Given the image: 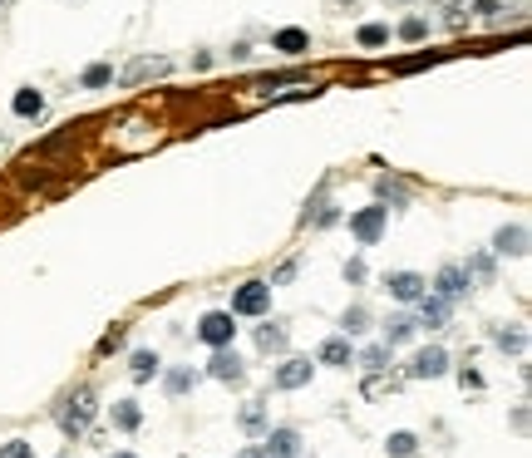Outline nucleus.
Here are the masks:
<instances>
[{
    "instance_id": "21",
    "label": "nucleus",
    "mask_w": 532,
    "mask_h": 458,
    "mask_svg": "<svg viewBox=\"0 0 532 458\" xmlns=\"http://www.w3.org/2000/svg\"><path fill=\"white\" fill-rule=\"evenodd\" d=\"M266 424H271V419H266V404H261V400L241 404V414H237V429L247 433V439H261V433H266Z\"/></svg>"
},
{
    "instance_id": "45",
    "label": "nucleus",
    "mask_w": 532,
    "mask_h": 458,
    "mask_svg": "<svg viewBox=\"0 0 532 458\" xmlns=\"http://www.w3.org/2000/svg\"><path fill=\"white\" fill-rule=\"evenodd\" d=\"M55 458H69V453H55Z\"/></svg>"
},
{
    "instance_id": "15",
    "label": "nucleus",
    "mask_w": 532,
    "mask_h": 458,
    "mask_svg": "<svg viewBox=\"0 0 532 458\" xmlns=\"http://www.w3.org/2000/svg\"><path fill=\"white\" fill-rule=\"evenodd\" d=\"M414 335H419V321L409 316V310H394V316L384 321V345H394V351L399 345H409Z\"/></svg>"
},
{
    "instance_id": "44",
    "label": "nucleus",
    "mask_w": 532,
    "mask_h": 458,
    "mask_svg": "<svg viewBox=\"0 0 532 458\" xmlns=\"http://www.w3.org/2000/svg\"><path fill=\"white\" fill-rule=\"evenodd\" d=\"M394 5H414V0H394Z\"/></svg>"
},
{
    "instance_id": "27",
    "label": "nucleus",
    "mask_w": 532,
    "mask_h": 458,
    "mask_svg": "<svg viewBox=\"0 0 532 458\" xmlns=\"http://www.w3.org/2000/svg\"><path fill=\"white\" fill-rule=\"evenodd\" d=\"M114 84V65H89L79 75V89H108Z\"/></svg>"
},
{
    "instance_id": "7",
    "label": "nucleus",
    "mask_w": 532,
    "mask_h": 458,
    "mask_svg": "<svg viewBox=\"0 0 532 458\" xmlns=\"http://www.w3.org/2000/svg\"><path fill=\"white\" fill-rule=\"evenodd\" d=\"M468 286H474V281H468L464 261H444V267H439V276H434V281H429V291H434V296H444V300H454V306H458V300L468 296Z\"/></svg>"
},
{
    "instance_id": "35",
    "label": "nucleus",
    "mask_w": 532,
    "mask_h": 458,
    "mask_svg": "<svg viewBox=\"0 0 532 458\" xmlns=\"http://www.w3.org/2000/svg\"><path fill=\"white\" fill-rule=\"evenodd\" d=\"M118 345H124V325H114V331H108L104 341H99V355H114Z\"/></svg>"
},
{
    "instance_id": "38",
    "label": "nucleus",
    "mask_w": 532,
    "mask_h": 458,
    "mask_svg": "<svg viewBox=\"0 0 532 458\" xmlns=\"http://www.w3.org/2000/svg\"><path fill=\"white\" fill-rule=\"evenodd\" d=\"M425 65H434V55H414V59H399V75H409V69H425Z\"/></svg>"
},
{
    "instance_id": "18",
    "label": "nucleus",
    "mask_w": 532,
    "mask_h": 458,
    "mask_svg": "<svg viewBox=\"0 0 532 458\" xmlns=\"http://www.w3.org/2000/svg\"><path fill=\"white\" fill-rule=\"evenodd\" d=\"M108 424H114L118 433L143 429V404L138 400H114V409H108Z\"/></svg>"
},
{
    "instance_id": "26",
    "label": "nucleus",
    "mask_w": 532,
    "mask_h": 458,
    "mask_svg": "<svg viewBox=\"0 0 532 458\" xmlns=\"http://www.w3.org/2000/svg\"><path fill=\"white\" fill-rule=\"evenodd\" d=\"M370 331V310L365 306H350L345 316H341V335H350V341H355V335H365Z\"/></svg>"
},
{
    "instance_id": "20",
    "label": "nucleus",
    "mask_w": 532,
    "mask_h": 458,
    "mask_svg": "<svg viewBox=\"0 0 532 458\" xmlns=\"http://www.w3.org/2000/svg\"><path fill=\"white\" fill-rule=\"evenodd\" d=\"M286 341H292V331H286L281 321H266V325H257V351H266V355H281V351H286Z\"/></svg>"
},
{
    "instance_id": "46",
    "label": "nucleus",
    "mask_w": 532,
    "mask_h": 458,
    "mask_svg": "<svg viewBox=\"0 0 532 458\" xmlns=\"http://www.w3.org/2000/svg\"><path fill=\"white\" fill-rule=\"evenodd\" d=\"M0 10H5V0H0Z\"/></svg>"
},
{
    "instance_id": "8",
    "label": "nucleus",
    "mask_w": 532,
    "mask_h": 458,
    "mask_svg": "<svg viewBox=\"0 0 532 458\" xmlns=\"http://www.w3.org/2000/svg\"><path fill=\"white\" fill-rule=\"evenodd\" d=\"M202 375H208V380H217V384H241V380H247V365H241V355L232 351V345H217Z\"/></svg>"
},
{
    "instance_id": "25",
    "label": "nucleus",
    "mask_w": 532,
    "mask_h": 458,
    "mask_svg": "<svg viewBox=\"0 0 532 458\" xmlns=\"http://www.w3.org/2000/svg\"><path fill=\"white\" fill-rule=\"evenodd\" d=\"M384 449H390V458H414V453H419V433L394 429L390 439H384Z\"/></svg>"
},
{
    "instance_id": "2",
    "label": "nucleus",
    "mask_w": 532,
    "mask_h": 458,
    "mask_svg": "<svg viewBox=\"0 0 532 458\" xmlns=\"http://www.w3.org/2000/svg\"><path fill=\"white\" fill-rule=\"evenodd\" d=\"M311 380H316V360H311V355H286L281 365L271 370V390H276V394L306 390Z\"/></svg>"
},
{
    "instance_id": "22",
    "label": "nucleus",
    "mask_w": 532,
    "mask_h": 458,
    "mask_svg": "<svg viewBox=\"0 0 532 458\" xmlns=\"http://www.w3.org/2000/svg\"><path fill=\"white\" fill-rule=\"evenodd\" d=\"M355 365L370 370V375H380V370L394 365V345H384V341H380V345H365V351L355 355Z\"/></svg>"
},
{
    "instance_id": "5",
    "label": "nucleus",
    "mask_w": 532,
    "mask_h": 458,
    "mask_svg": "<svg viewBox=\"0 0 532 458\" xmlns=\"http://www.w3.org/2000/svg\"><path fill=\"white\" fill-rule=\"evenodd\" d=\"M271 310V281H241L232 291V316H266Z\"/></svg>"
},
{
    "instance_id": "36",
    "label": "nucleus",
    "mask_w": 532,
    "mask_h": 458,
    "mask_svg": "<svg viewBox=\"0 0 532 458\" xmlns=\"http://www.w3.org/2000/svg\"><path fill=\"white\" fill-rule=\"evenodd\" d=\"M345 281H350V286L365 281V261H360V257H350V261H345Z\"/></svg>"
},
{
    "instance_id": "43",
    "label": "nucleus",
    "mask_w": 532,
    "mask_h": 458,
    "mask_svg": "<svg viewBox=\"0 0 532 458\" xmlns=\"http://www.w3.org/2000/svg\"><path fill=\"white\" fill-rule=\"evenodd\" d=\"M114 458H138V453H114Z\"/></svg>"
},
{
    "instance_id": "10",
    "label": "nucleus",
    "mask_w": 532,
    "mask_h": 458,
    "mask_svg": "<svg viewBox=\"0 0 532 458\" xmlns=\"http://www.w3.org/2000/svg\"><path fill=\"white\" fill-rule=\"evenodd\" d=\"M384 291H390L399 306H414V300L429 291V281L419 271H390V276H384Z\"/></svg>"
},
{
    "instance_id": "6",
    "label": "nucleus",
    "mask_w": 532,
    "mask_h": 458,
    "mask_svg": "<svg viewBox=\"0 0 532 458\" xmlns=\"http://www.w3.org/2000/svg\"><path fill=\"white\" fill-rule=\"evenodd\" d=\"M301 449H306V439H301V429H292V424H266V433H261V453L266 458H301Z\"/></svg>"
},
{
    "instance_id": "1",
    "label": "nucleus",
    "mask_w": 532,
    "mask_h": 458,
    "mask_svg": "<svg viewBox=\"0 0 532 458\" xmlns=\"http://www.w3.org/2000/svg\"><path fill=\"white\" fill-rule=\"evenodd\" d=\"M94 414H99V394H94V384H79V390H69L65 400L55 404V424H59V433H65L69 443L89 433Z\"/></svg>"
},
{
    "instance_id": "37",
    "label": "nucleus",
    "mask_w": 532,
    "mask_h": 458,
    "mask_svg": "<svg viewBox=\"0 0 532 458\" xmlns=\"http://www.w3.org/2000/svg\"><path fill=\"white\" fill-rule=\"evenodd\" d=\"M286 281H296V261H281V267H276V276H271V291H276V286H286Z\"/></svg>"
},
{
    "instance_id": "23",
    "label": "nucleus",
    "mask_w": 532,
    "mask_h": 458,
    "mask_svg": "<svg viewBox=\"0 0 532 458\" xmlns=\"http://www.w3.org/2000/svg\"><path fill=\"white\" fill-rule=\"evenodd\" d=\"M271 45H276L281 55H306V50H311V35L301 30V25H286V30L271 35Z\"/></svg>"
},
{
    "instance_id": "40",
    "label": "nucleus",
    "mask_w": 532,
    "mask_h": 458,
    "mask_svg": "<svg viewBox=\"0 0 532 458\" xmlns=\"http://www.w3.org/2000/svg\"><path fill=\"white\" fill-rule=\"evenodd\" d=\"M513 429H517V433H527V409H523V404L513 409Z\"/></svg>"
},
{
    "instance_id": "11",
    "label": "nucleus",
    "mask_w": 532,
    "mask_h": 458,
    "mask_svg": "<svg viewBox=\"0 0 532 458\" xmlns=\"http://www.w3.org/2000/svg\"><path fill=\"white\" fill-rule=\"evenodd\" d=\"M444 375H449V351L444 345H429V351L409 360V380H444Z\"/></svg>"
},
{
    "instance_id": "31",
    "label": "nucleus",
    "mask_w": 532,
    "mask_h": 458,
    "mask_svg": "<svg viewBox=\"0 0 532 458\" xmlns=\"http://www.w3.org/2000/svg\"><path fill=\"white\" fill-rule=\"evenodd\" d=\"M380 202H390V208H404V202H409L404 183H390V178H380Z\"/></svg>"
},
{
    "instance_id": "32",
    "label": "nucleus",
    "mask_w": 532,
    "mask_h": 458,
    "mask_svg": "<svg viewBox=\"0 0 532 458\" xmlns=\"http://www.w3.org/2000/svg\"><path fill=\"white\" fill-rule=\"evenodd\" d=\"M390 390H394V380H384V370L365 380V400H380V394H390Z\"/></svg>"
},
{
    "instance_id": "42",
    "label": "nucleus",
    "mask_w": 532,
    "mask_h": 458,
    "mask_svg": "<svg viewBox=\"0 0 532 458\" xmlns=\"http://www.w3.org/2000/svg\"><path fill=\"white\" fill-rule=\"evenodd\" d=\"M331 5H335V10H350V5H360V0H331Z\"/></svg>"
},
{
    "instance_id": "28",
    "label": "nucleus",
    "mask_w": 532,
    "mask_h": 458,
    "mask_svg": "<svg viewBox=\"0 0 532 458\" xmlns=\"http://www.w3.org/2000/svg\"><path fill=\"white\" fill-rule=\"evenodd\" d=\"M464 271H468V281H483V286H493V257H488V251H478V257H468V261H464Z\"/></svg>"
},
{
    "instance_id": "29",
    "label": "nucleus",
    "mask_w": 532,
    "mask_h": 458,
    "mask_svg": "<svg viewBox=\"0 0 532 458\" xmlns=\"http://www.w3.org/2000/svg\"><path fill=\"white\" fill-rule=\"evenodd\" d=\"M355 40L365 45V50H380V45H390V25H380V20H374V25H360Z\"/></svg>"
},
{
    "instance_id": "17",
    "label": "nucleus",
    "mask_w": 532,
    "mask_h": 458,
    "mask_svg": "<svg viewBox=\"0 0 532 458\" xmlns=\"http://www.w3.org/2000/svg\"><path fill=\"white\" fill-rule=\"evenodd\" d=\"M488 335H493V345H498L503 355H523V351H527V331H523L517 321H513V325H507V321H503V325H493Z\"/></svg>"
},
{
    "instance_id": "9",
    "label": "nucleus",
    "mask_w": 532,
    "mask_h": 458,
    "mask_svg": "<svg viewBox=\"0 0 532 458\" xmlns=\"http://www.w3.org/2000/svg\"><path fill=\"white\" fill-rule=\"evenodd\" d=\"M414 306H419V316H414L419 331H444V325L454 321V300H444V296H434V291H425Z\"/></svg>"
},
{
    "instance_id": "39",
    "label": "nucleus",
    "mask_w": 532,
    "mask_h": 458,
    "mask_svg": "<svg viewBox=\"0 0 532 458\" xmlns=\"http://www.w3.org/2000/svg\"><path fill=\"white\" fill-rule=\"evenodd\" d=\"M458 384H464V390H483V375L478 370H458Z\"/></svg>"
},
{
    "instance_id": "41",
    "label": "nucleus",
    "mask_w": 532,
    "mask_h": 458,
    "mask_svg": "<svg viewBox=\"0 0 532 458\" xmlns=\"http://www.w3.org/2000/svg\"><path fill=\"white\" fill-rule=\"evenodd\" d=\"M237 458H266V453H261V443H247V449H241Z\"/></svg>"
},
{
    "instance_id": "12",
    "label": "nucleus",
    "mask_w": 532,
    "mask_h": 458,
    "mask_svg": "<svg viewBox=\"0 0 532 458\" xmlns=\"http://www.w3.org/2000/svg\"><path fill=\"white\" fill-rule=\"evenodd\" d=\"M168 69H173V59H163V55H138V59L124 69V89H138L143 79H159V75H168Z\"/></svg>"
},
{
    "instance_id": "14",
    "label": "nucleus",
    "mask_w": 532,
    "mask_h": 458,
    "mask_svg": "<svg viewBox=\"0 0 532 458\" xmlns=\"http://www.w3.org/2000/svg\"><path fill=\"white\" fill-rule=\"evenodd\" d=\"M202 384V370H192V365H178V370H168L163 375V394L168 400H183V394H192Z\"/></svg>"
},
{
    "instance_id": "19",
    "label": "nucleus",
    "mask_w": 532,
    "mask_h": 458,
    "mask_svg": "<svg viewBox=\"0 0 532 458\" xmlns=\"http://www.w3.org/2000/svg\"><path fill=\"white\" fill-rule=\"evenodd\" d=\"M493 251L498 257H527V227H498V237H493Z\"/></svg>"
},
{
    "instance_id": "3",
    "label": "nucleus",
    "mask_w": 532,
    "mask_h": 458,
    "mask_svg": "<svg viewBox=\"0 0 532 458\" xmlns=\"http://www.w3.org/2000/svg\"><path fill=\"white\" fill-rule=\"evenodd\" d=\"M192 335H198L208 351H217V345H232L237 341V316H232V310H208V316L192 325Z\"/></svg>"
},
{
    "instance_id": "34",
    "label": "nucleus",
    "mask_w": 532,
    "mask_h": 458,
    "mask_svg": "<svg viewBox=\"0 0 532 458\" xmlns=\"http://www.w3.org/2000/svg\"><path fill=\"white\" fill-rule=\"evenodd\" d=\"M468 10H474V15H483V20H498V15H503V0H474Z\"/></svg>"
},
{
    "instance_id": "33",
    "label": "nucleus",
    "mask_w": 532,
    "mask_h": 458,
    "mask_svg": "<svg viewBox=\"0 0 532 458\" xmlns=\"http://www.w3.org/2000/svg\"><path fill=\"white\" fill-rule=\"evenodd\" d=\"M0 458H35V449L26 439H10V443H0Z\"/></svg>"
},
{
    "instance_id": "13",
    "label": "nucleus",
    "mask_w": 532,
    "mask_h": 458,
    "mask_svg": "<svg viewBox=\"0 0 532 458\" xmlns=\"http://www.w3.org/2000/svg\"><path fill=\"white\" fill-rule=\"evenodd\" d=\"M316 365H331V370H350V365H355V345H350V335H331V341L316 351Z\"/></svg>"
},
{
    "instance_id": "4",
    "label": "nucleus",
    "mask_w": 532,
    "mask_h": 458,
    "mask_svg": "<svg viewBox=\"0 0 532 458\" xmlns=\"http://www.w3.org/2000/svg\"><path fill=\"white\" fill-rule=\"evenodd\" d=\"M384 222H390V208H384V202L360 208V212H350V237H355L360 247H374L384 237Z\"/></svg>"
},
{
    "instance_id": "16",
    "label": "nucleus",
    "mask_w": 532,
    "mask_h": 458,
    "mask_svg": "<svg viewBox=\"0 0 532 458\" xmlns=\"http://www.w3.org/2000/svg\"><path fill=\"white\" fill-rule=\"evenodd\" d=\"M159 375H163L159 351H133V355H128V380H133V384H148V380H159Z\"/></svg>"
},
{
    "instance_id": "24",
    "label": "nucleus",
    "mask_w": 532,
    "mask_h": 458,
    "mask_svg": "<svg viewBox=\"0 0 532 458\" xmlns=\"http://www.w3.org/2000/svg\"><path fill=\"white\" fill-rule=\"evenodd\" d=\"M10 108H15V118H40L45 114V94L40 89H15Z\"/></svg>"
},
{
    "instance_id": "30",
    "label": "nucleus",
    "mask_w": 532,
    "mask_h": 458,
    "mask_svg": "<svg viewBox=\"0 0 532 458\" xmlns=\"http://www.w3.org/2000/svg\"><path fill=\"white\" fill-rule=\"evenodd\" d=\"M399 40H404V45H425V40H429V20L409 15L404 25H399Z\"/></svg>"
}]
</instances>
